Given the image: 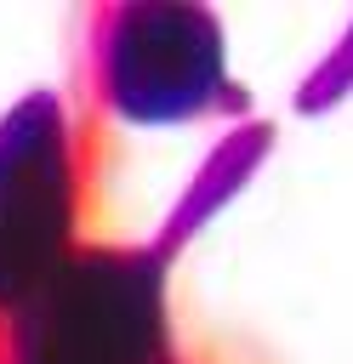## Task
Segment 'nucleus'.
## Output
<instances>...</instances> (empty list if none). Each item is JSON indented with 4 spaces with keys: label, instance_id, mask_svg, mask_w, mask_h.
Here are the masks:
<instances>
[{
    "label": "nucleus",
    "instance_id": "nucleus-1",
    "mask_svg": "<svg viewBox=\"0 0 353 364\" xmlns=\"http://www.w3.org/2000/svg\"><path fill=\"white\" fill-rule=\"evenodd\" d=\"M91 68L102 102L131 125H188L245 108L222 23L205 6H108L91 28Z\"/></svg>",
    "mask_w": 353,
    "mask_h": 364
},
{
    "label": "nucleus",
    "instance_id": "nucleus-2",
    "mask_svg": "<svg viewBox=\"0 0 353 364\" xmlns=\"http://www.w3.org/2000/svg\"><path fill=\"white\" fill-rule=\"evenodd\" d=\"M154 250H80L11 313V364H165Z\"/></svg>",
    "mask_w": 353,
    "mask_h": 364
},
{
    "label": "nucleus",
    "instance_id": "nucleus-3",
    "mask_svg": "<svg viewBox=\"0 0 353 364\" xmlns=\"http://www.w3.org/2000/svg\"><path fill=\"white\" fill-rule=\"evenodd\" d=\"M74 216L80 176L68 108L51 91H34L0 119V313L28 307L74 256Z\"/></svg>",
    "mask_w": 353,
    "mask_h": 364
}]
</instances>
